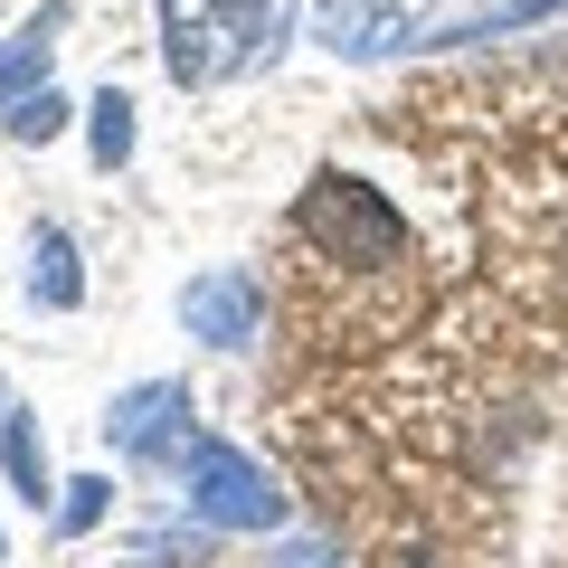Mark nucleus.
Masks as SVG:
<instances>
[{
  "label": "nucleus",
  "mask_w": 568,
  "mask_h": 568,
  "mask_svg": "<svg viewBox=\"0 0 568 568\" xmlns=\"http://www.w3.org/2000/svg\"><path fill=\"white\" fill-rule=\"evenodd\" d=\"M104 511H114V484H104V474H77V484L58 493V530H67V540H85Z\"/></svg>",
  "instance_id": "11"
},
{
  "label": "nucleus",
  "mask_w": 568,
  "mask_h": 568,
  "mask_svg": "<svg viewBox=\"0 0 568 568\" xmlns=\"http://www.w3.org/2000/svg\"><path fill=\"white\" fill-rule=\"evenodd\" d=\"M265 323V284L246 275V265H209V275L181 284V332L209 351H246Z\"/></svg>",
  "instance_id": "5"
},
{
  "label": "nucleus",
  "mask_w": 568,
  "mask_h": 568,
  "mask_svg": "<svg viewBox=\"0 0 568 568\" xmlns=\"http://www.w3.org/2000/svg\"><path fill=\"white\" fill-rule=\"evenodd\" d=\"M133 95H114V85H104L95 104H85V152H95V171H123L133 162Z\"/></svg>",
  "instance_id": "10"
},
{
  "label": "nucleus",
  "mask_w": 568,
  "mask_h": 568,
  "mask_svg": "<svg viewBox=\"0 0 568 568\" xmlns=\"http://www.w3.org/2000/svg\"><path fill=\"white\" fill-rule=\"evenodd\" d=\"M0 123H10V142H58V133H67V95H58V85H39V95L10 104Z\"/></svg>",
  "instance_id": "12"
},
{
  "label": "nucleus",
  "mask_w": 568,
  "mask_h": 568,
  "mask_svg": "<svg viewBox=\"0 0 568 568\" xmlns=\"http://www.w3.org/2000/svg\"><path fill=\"white\" fill-rule=\"evenodd\" d=\"M29 304L39 313H77L85 304V265L67 227H29Z\"/></svg>",
  "instance_id": "8"
},
{
  "label": "nucleus",
  "mask_w": 568,
  "mask_h": 568,
  "mask_svg": "<svg viewBox=\"0 0 568 568\" xmlns=\"http://www.w3.org/2000/svg\"><path fill=\"white\" fill-rule=\"evenodd\" d=\"M200 407H190V379H142L123 388L114 407H104V446L123 455V465H181L190 446H200Z\"/></svg>",
  "instance_id": "4"
},
{
  "label": "nucleus",
  "mask_w": 568,
  "mask_h": 568,
  "mask_svg": "<svg viewBox=\"0 0 568 568\" xmlns=\"http://www.w3.org/2000/svg\"><path fill=\"white\" fill-rule=\"evenodd\" d=\"M313 39L332 48V58L369 67V58H398V48H417V29L388 10V0H323V20H313Z\"/></svg>",
  "instance_id": "6"
},
{
  "label": "nucleus",
  "mask_w": 568,
  "mask_h": 568,
  "mask_svg": "<svg viewBox=\"0 0 568 568\" xmlns=\"http://www.w3.org/2000/svg\"><path fill=\"white\" fill-rule=\"evenodd\" d=\"M123 568H162V559H123Z\"/></svg>",
  "instance_id": "14"
},
{
  "label": "nucleus",
  "mask_w": 568,
  "mask_h": 568,
  "mask_svg": "<svg viewBox=\"0 0 568 568\" xmlns=\"http://www.w3.org/2000/svg\"><path fill=\"white\" fill-rule=\"evenodd\" d=\"M181 493H190V511H200L209 530H275L284 521L275 474L246 446H227V436H200V446L181 455Z\"/></svg>",
  "instance_id": "3"
},
{
  "label": "nucleus",
  "mask_w": 568,
  "mask_h": 568,
  "mask_svg": "<svg viewBox=\"0 0 568 568\" xmlns=\"http://www.w3.org/2000/svg\"><path fill=\"white\" fill-rule=\"evenodd\" d=\"M294 227H304L332 265H398L407 256V219L361 181V171H313L304 200H294Z\"/></svg>",
  "instance_id": "2"
},
{
  "label": "nucleus",
  "mask_w": 568,
  "mask_h": 568,
  "mask_svg": "<svg viewBox=\"0 0 568 568\" xmlns=\"http://www.w3.org/2000/svg\"><path fill=\"white\" fill-rule=\"evenodd\" d=\"M284 20H294V0H162V67L171 85H227L246 77L256 58L284 48Z\"/></svg>",
  "instance_id": "1"
},
{
  "label": "nucleus",
  "mask_w": 568,
  "mask_h": 568,
  "mask_svg": "<svg viewBox=\"0 0 568 568\" xmlns=\"http://www.w3.org/2000/svg\"><path fill=\"white\" fill-rule=\"evenodd\" d=\"M0 474L20 484V503H29V511L67 493L58 474H48V446H39V417H29V407H0Z\"/></svg>",
  "instance_id": "9"
},
{
  "label": "nucleus",
  "mask_w": 568,
  "mask_h": 568,
  "mask_svg": "<svg viewBox=\"0 0 568 568\" xmlns=\"http://www.w3.org/2000/svg\"><path fill=\"white\" fill-rule=\"evenodd\" d=\"M58 29H67V10H39L29 29H10V39H0V114H10V104H29V95L48 85V67H58Z\"/></svg>",
  "instance_id": "7"
},
{
  "label": "nucleus",
  "mask_w": 568,
  "mask_h": 568,
  "mask_svg": "<svg viewBox=\"0 0 568 568\" xmlns=\"http://www.w3.org/2000/svg\"><path fill=\"white\" fill-rule=\"evenodd\" d=\"M559 0H503V10H484V20H455V29H436V39H503V29H530V20H549Z\"/></svg>",
  "instance_id": "13"
}]
</instances>
